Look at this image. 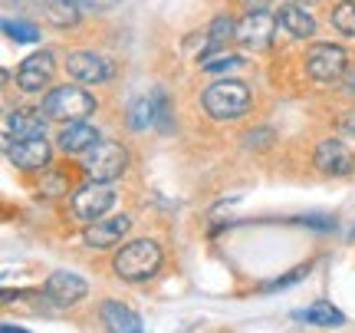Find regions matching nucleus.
Here are the masks:
<instances>
[{"instance_id":"1","label":"nucleus","mask_w":355,"mask_h":333,"mask_svg":"<svg viewBox=\"0 0 355 333\" xmlns=\"http://www.w3.org/2000/svg\"><path fill=\"white\" fill-rule=\"evenodd\" d=\"M162 268V247L148 238H141V241H132L125 244L119 254H115V274L122 277V281H148L155 270Z\"/></svg>"},{"instance_id":"2","label":"nucleus","mask_w":355,"mask_h":333,"mask_svg":"<svg viewBox=\"0 0 355 333\" xmlns=\"http://www.w3.org/2000/svg\"><path fill=\"white\" fill-rule=\"evenodd\" d=\"M204 109L214 119H241L250 109V90L241 79H217L204 90Z\"/></svg>"},{"instance_id":"3","label":"nucleus","mask_w":355,"mask_h":333,"mask_svg":"<svg viewBox=\"0 0 355 333\" xmlns=\"http://www.w3.org/2000/svg\"><path fill=\"white\" fill-rule=\"evenodd\" d=\"M43 113L56 122H83L86 115L96 113V96L83 86H56L43 99Z\"/></svg>"},{"instance_id":"4","label":"nucleus","mask_w":355,"mask_h":333,"mask_svg":"<svg viewBox=\"0 0 355 333\" xmlns=\"http://www.w3.org/2000/svg\"><path fill=\"white\" fill-rule=\"evenodd\" d=\"M86 172L89 179H99V181H115L122 172L128 168V152L119 145V142H96L92 149L86 152Z\"/></svg>"},{"instance_id":"5","label":"nucleus","mask_w":355,"mask_h":333,"mask_svg":"<svg viewBox=\"0 0 355 333\" xmlns=\"http://www.w3.org/2000/svg\"><path fill=\"white\" fill-rule=\"evenodd\" d=\"M306 70L316 83H336L349 73V53L336 43H316L306 53Z\"/></svg>"},{"instance_id":"6","label":"nucleus","mask_w":355,"mask_h":333,"mask_svg":"<svg viewBox=\"0 0 355 333\" xmlns=\"http://www.w3.org/2000/svg\"><path fill=\"white\" fill-rule=\"evenodd\" d=\"M112 202H115L112 185H109V181L92 179L89 185H83V188L73 195V215L83 218V221H96L112 208Z\"/></svg>"},{"instance_id":"7","label":"nucleus","mask_w":355,"mask_h":333,"mask_svg":"<svg viewBox=\"0 0 355 333\" xmlns=\"http://www.w3.org/2000/svg\"><path fill=\"white\" fill-rule=\"evenodd\" d=\"M7 159L10 165L24 168V172H37V168L50 165V145L43 136H33V139H10L7 142Z\"/></svg>"},{"instance_id":"8","label":"nucleus","mask_w":355,"mask_h":333,"mask_svg":"<svg viewBox=\"0 0 355 333\" xmlns=\"http://www.w3.org/2000/svg\"><path fill=\"white\" fill-rule=\"evenodd\" d=\"M53 70H56V63H53L50 50L33 53V56H26L24 63H20V70H17V86L24 92H40L43 86H50Z\"/></svg>"},{"instance_id":"9","label":"nucleus","mask_w":355,"mask_h":333,"mask_svg":"<svg viewBox=\"0 0 355 333\" xmlns=\"http://www.w3.org/2000/svg\"><path fill=\"white\" fill-rule=\"evenodd\" d=\"M66 70L69 76L79 79V83H105L112 76V63L99 56V53H89V50H76L66 56Z\"/></svg>"},{"instance_id":"10","label":"nucleus","mask_w":355,"mask_h":333,"mask_svg":"<svg viewBox=\"0 0 355 333\" xmlns=\"http://www.w3.org/2000/svg\"><path fill=\"white\" fill-rule=\"evenodd\" d=\"M132 228V218L128 215H115V218H96L83 231V241L86 247H96V251H105L125 238V231Z\"/></svg>"},{"instance_id":"11","label":"nucleus","mask_w":355,"mask_h":333,"mask_svg":"<svg viewBox=\"0 0 355 333\" xmlns=\"http://www.w3.org/2000/svg\"><path fill=\"white\" fill-rule=\"evenodd\" d=\"M279 20H273L266 10H254L247 13L241 24H237V40H241L243 47H254V50H263L270 47V40H273V30H277Z\"/></svg>"},{"instance_id":"12","label":"nucleus","mask_w":355,"mask_h":333,"mask_svg":"<svg viewBox=\"0 0 355 333\" xmlns=\"http://www.w3.org/2000/svg\"><path fill=\"white\" fill-rule=\"evenodd\" d=\"M313 162H316V168L322 172V175H349V172L355 168L352 152L345 149L343 142H336V139L319 142V149H316V155H313Z\"/></svg>"},{"instance_id":"13","label":"nucleus","mask_w":355,"mask_h":333,"mask_svg":"<svg viewBox=\"0 0 355 333\" xmlns=\"http://www.w3.org/2000/svg\"><path fill=\"white\" fill-rule=\"evenodd\" d=\"M86 281L76 277V274H69V270H56L50 274V281H46V297H50L56 307H69V304H79L83 297H86Z\"/></svg>"},{"instance_id":"14","label":"nucleus","mask_w":355,"mask_h":333,"mask_svg":"<svg viewBox=\"0 0 355 333\" xmlns=\"http://www.w3.org/2000/svg\"><path fill=\"white\" fill-rule=\"evenodd\" d=\"M46 119L50 115L43 109H10L7 113V139H33V136H43L46 132Z\"/></svg>"},{"instance_id":"15","label":"nucleus","mask_w":355,"mask_h":333,"mask_svg":"<svg viewBox=\"0 0 355 333\" xmlns=\"http://www.w3.org/2000/svg\"><path fill=\"white\" fill-rule=\"evenodd\" d=\"M277 20H279V26H283L290 37H296V40H309L313 33H316V20H313V17H309V13H306L300 3L279 7Z\"/></svg>"},{"instance_id":"16","label":"nucleus","mask_w":355,"mask_h":333,"mask_svg":"<svg viewBox=\"0 0 355 333\" xmlns=\"http://www.w3.org/2000/svg\"><path fill=\"white\" fill-rule=\"evenodd\" d=\"M99 142V132L86 122H63V132H60V149L63 152H89L92 145Z\"/></svg>"},{"instance_id":"17","label":"nucleus","mask_w":355,"mask_h":333,"mask_svg":"<svg viewBox=\"0 0 355 333\" xmlns=\"http://www.w3.org/2000/svg\"><path fill=\"white\" fill-rule=\"evenodd\" d=\"M102 323L115 333H141L139 314H132V310L122 307V304H105V307H102Z\"/></svg>"},{"instance_id":"18","label":"nucleus","mask_w":355,"mask_h":333,"mask_svg":"<svg viewBox=\"0 0 355 333\" xmlns=\"http://www.w3.org/2000/svg\"><path fill=\"white\" fill-rule=\"evenodd\" d=\"M296 317H300V320H306V323H316V327H343V323H345L343 314L332 307V304H326V300H319V304H313V307L300 310Z\"/></svg>"},{"instance_id":"19","label":"nucleus","mask_w":355,"mask_h":333,"mask_svg":"<svg viewBox=\"0 0 355 333\" xmlns=\"http://www.w3.org/2000/svg\"><path fill=\"white\" fill-rule=\"evenodd\" d=\"M332 26L345 37H355V0H345L332 10Z\"/></svg>"},{"instance_id":"20","label":"nucleus","mask_w":355,"mask_h":333,"mask_svg":"<svg viewBox=\"0 0 355 333\" xmlns=\"http://www.w3.org/2000/svg\"><path fill=\"white\" fill-rule=\"evenodd\" d=\"M3 30H7V37L17 40V43H37V40H40L37 26L24 24V20H3Z\"/></svg>"},{"instance_id":"21","label":"nucleus","mask_w":355,"mask_h":333,"mask_svg":"<svg viewBox=\"0 0 355 333\" xmlns=\"http://www.w3.org/2000/svg\"><path fill=\"white\" fill-rule=\"evenodd\" d=\"M241 66V56H217V60H204V70L207 73H224V70H237Z\"/></svg>"},{"instance_id":"22","label":"nucleus","mask_w":355,"mask_h":333,"mask_svg":"<svg viewBox=\"0 0 355 333\" xmlns=\"http://www.w3.org/2000/svg\"><path fill=\"white\" fill-rule=\"evenodd\" d=\"M306 274H309V264H306V268H296L293 274H286V277H279V281L263 284V291H279V287H290V284H296L300 277H306Z\"/></svg>"},{"instance_id":"23","label":"nucleus","mask_w":355,"mask_h":333,"mask_svg":"<svg viewBox=\"0 0 355 333\" xmlns=\"http://www.w3.org/2000/svg\"><path fill=\"white\" fill-rule=\"evenodd\" d=\"M303 225H313V228H322V231H329L336 221L329 218H322V215H309V218H303Z\"/></svg>"},{"instance_id":"24","label":"nucleus","mask_w":355,"mask_h":333,"mask_svg":"<svg viewBox=\"0 0 355 333\" xmlns=\"http://www.w3.org/2000/svg\"><path fill=\"white\" fill-rule=\"evenodd\" d=\"M343 132L355 139V109H352V113H345V115H343Z\"/></svg>"},{"instance_id":"25","label":"nucleus","mask_w":355,"mask_h":333,"mask_svg":"<svg viewBox=\"0 0 355 333\" xmlns=\"http://www.w3.org/2000/svg\"><path fill=\"white\" fill-rule=\"evenodd\" d=\"M266 3H270V0H243V7H247V13H254V10H266Z\"/></svg>"},{"instance_id":"26","label":"nucleus","mask_w":355,"mask_h":333,"mask_svg":"<svg viewBox=\"0 0 355 333\" xmlns=\"http://www.w3.org/2000/svg\"><path fill=\"white\" fill-rule=\"evenodd\" d=\"M60 3H66V7H76V10H86V7H92L96 0H60Z\"/></svg>"},{"instance_id":"27","label":"nucleus","mask_w":355,"mask_h":333,"mask_svg":"<svg viewBox=\"0 0 355 333\" xmlns=\"http://www.w3.org/2000/svg\"><path fill=\"white\" fill-rule=\"evenodd\" d=\"M345 90H349V96H355V76H349V86H345Z\"/></svg>"},{"instance_id":"28","label":"nucleus","mask_w":355,"mask_h":333,"mask_svg":"<svg viewBox=\"0 0 355 333\" xmlns=\"http://www.w3.org/2000/svg\"><path fill=\"white\" fill-rule=\"evenodd\" d=\"M296 3H306V7H313V3H316V0H296Z\"/></svg>"},{"instance_id":"29","label":"nucleus","mask_w":355,"mask_h":333,"mask_svg":"<svg viewBox=\"0 0 355 333\" xmlns=\"http://www.w3.org/2000/svg\"><path fill=\"white\" fill-rule=\"evenodd\" d=\"M102 3H119V0H102Z\"/></svg>"}]
</instances>
